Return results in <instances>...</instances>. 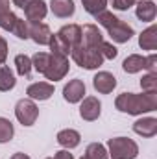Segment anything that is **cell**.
<instances>
[{
  "instance_id": "obj_32",
  "label": "cell",
  "mask_w": 157,
  "mask_h": 159,
  "mask_svg": "<svg viewBox=\"0 0 157 159\" xmlns=\"http://www.w3.org/2000/svg\"><path fill=\"white\" fill-rule=\"evenodd\" d=\"M96 20H98V24H102V26L107 30L109 26H113V24L117 22L118 17H115L111 11H107V9H105V11H102V13H98V15H96Z\"/></svg>"
},
{
  "instance_id": "obj_40",
  "label": "cell",
  "mask_w": 157,
  "mask_h": 159,
  "mask_svg": "<svg viewBox=\"0 0 157 159\" xmlns=\"http://www.w3.org/2000/svg\"><path fill=\"white\" fill-rule=\"evenodd\" d=\"M79 159H87V157H85V156H83V157H79Z\"/></svg>"
},
{
  "instance_id": "obj_36",
  "label": "cell",
  "mask_w": 157,
  "mask_h": 159,
  "mask_svg": "<svg viewBox=\"0 0 157 159\" xmlns=\"http://www.w3.org/2000/svg\"><path fill=\"white\" fill-rule=\"evenodd\" d=\"M54 159H74V156L69 150H59V152H56V157Z\"/></svg>"
},
{
  "instance_id": "obj_29",
  "label": "cell",
  "mask_w": 157,
  "mask_h": 159,
  "mask_svg": "<svg viewBox=\"0 0 157 159\" xmlns=\"http://www.w3.org/2000/svg\"><path fill=\"white\" fill-rule=\"evenodd\" d=\"M141 87L144 93H157V72H148L141 80Z\"/></svg>"
},
{
  "instance_id": "obj_5",
  "label": "cell",
  "mask_w": 157,
  "mask_h": 159,
  "mask_svg": "<svg viewBox=\"0 0 157 159\" xmlns=\"http://www.w3.org/2000/svg\"><path fill=\"white\" fill-rule=\"evenodd\" d=\"M50 63L46 67V70L43 72L46 80H52V81H57V80H63L69 72V57L65 56H57V54H50Z\"/></svg>"
},
{
  "instance_id": "obj_19",
  "label": "cell",
  "mask_w": 157,
  "mask_h": 159,
  "mask_svg": "<svg viewBox=\"0 0 157 159\" xmlns=\"http://www.w3.org/2000/svg\"><path fill=\"white\" fill-rule=\"evenodd\" d=\"M57 35H61L70 44V48H72V46L79 44V41H81V26H78V24H67V26H63L57 32Z\"/></svg>"
},
{
  "instance_id": "obj_30",
  "label": "cell",
  "mask_w": 157,
  "mask_h": 159,
  "mask_svg": "<svg viewBox=\"0 0 157 159\" xmlns=\"http://www.w3.org/2000/svg\"><path fill=\"white\" fill-rule=\"evenodd\" d=\"M17 15L13 13V11H6V13H0V28L2 30H6V32H11L13 30V26H15V22H17Z\"/></svg>"
},
{
  "instance_id": "obj_12",
  "label": "cell",
  "mask_w": 157,
  "mask_h": 159,
  "mask_svg": "<svg viewBox=\"0 0 157 159\" xmlns=\"http://www.w3.org/2000/svg\"><path fill=\"white\" fill-rule=\"evenodd\" d=\"M24 13H26V20L30 22H41L46 13H48V6L44 0H32L26 7H24Z\"/></svg>"
},
{
  "instance_id": "obj_14",
  "label": "cell",
  "mask_w": 157,
  "mask_h": 159,
  "mask_svg": "<svg viewBox=\"0 0 157 159\" xmlns=\"http://www.w3.org/2000/svg\"><path fill=\"white\" fill-rule=\"evenodd\" d=\"M133 131L137 135H142V137H154L157 133V119L146 117V119L135 120L133 122Z\"/></svg>"
},
{
  "instance_id": "obj_3",
  "label": "cell",
  "mask_w": 157,
  "mask_h": 159,
  "mask_svg": "<svg viewBox=\"0 0 157 159\" xmlns=\"http://www.w3.org/2000/svg\"><path fill=\"white\" fill-rule=\"evenodd\" d=\"M107 154L113 159H135L139 154V146L128 137H113L107 141Z\"/></svg>"
},
{
  "instance_id": "obj_1",
  "label": "cell",
  "mask_w": 157,
  "mask_h": 159,
  "mask_svg": "<svg viewBox=\"0 0 157 159\" xmlns=\"http://www.w3.org/2000/svg\"><path fill=\"white\" fill-rule=\"evenodd\" d=\"M115 106L118 111L128 113V115L150 113V111H155L157 107V93H142V94L122 93L117 96Z\"/></svg>"
},
{
  "instance_id": "obj_27",
  "label": "cell",
  "mask_w": 157,
  "mask_h": 159,
  "mask_svg": "<svg viewBox=\"0 0 157 159\" xmlns=\"http://www.w3.org/2000/svg\"><path fill=\"white\" fill-rule=\"evenodd\" d=\"M50 54H46V52H37L34 57H32V67L37 70V72H44L46 70V67H48V63H50Z\"/></svg>"
},
{
  "instance_id": "obj_31",
  "label": "cell",
  "mask_w": 157,
  "mask_h": 159,
  "mask_svg": "<svg viewBox=\"0 0 157 159\" xmlns=\"http://www.w3.org/2000/svg\"><path fill=\"white\" fill-rule=\"evenodd\" d=\"M98 50H100V54H102L104 59H115V57L118 56L117 46L111 44V43H107V41H102V44L98 46Z\"/></svg>"
},
{
  "instance_id": "obj_34",
  "label": "cell",
  "mask_w": 157,
  "mask_h": 159,
  "mask_svg": "<svg viewBox=\"0 0 157 159\" xmlns=\"http://www.w3.org/2000/svg\"><path fill=\"white\" fill-rule=\"evenodd\" d=\"M6 57H7V43H6V39H4L2 35H0V65H4Z\"/></svg>"
},
{
  "instance_id": "obj_23",
  "label": "cell",
  "mask_w": 157,
  "mask_h": 159,
  "mask_svg": "<svg viewBox=\"0 0 157 159\" xmlns=\"http://www.w3.org/2000/svg\"><path fill=\"white\" fill-rule=\"evenodd\" d=\"M85 157L87 159H107L109 154H107V148L100 143H91L85 150Z\"/></svg>"
},
{
  "instance_id": "obj_33",
  "label": "cell",
  "mask_w": 157,
  "mask_h": 159,
  "mask_svg": "<svg viewBox=\"0 0 157 159\" xmlns=\"http://www.w3.org/2000/svg\"><path fill=\"white\" fill-rule=\"evenodd\" d=\"M111 6H113L115 9L126 11V9H129L131 6H135V0H111Z\"/></svg>"
},
{
  "instance_id": "obj_17",
  "label": "cell",
  "mask_w": 157,
  "mask_h": 159,
  "mask_svg": "<svg viewBox=\"0 0 157 159\" xmlns=\"http://www.w3.org/2000/svg\"><path fill=\"white\" fill-rule=\"evenodd\" d=\"M135 13H137V19H141V20H144V22H152L157 15V7L152 0H141V2L137 4Z\"/></svg>"
},
{
  "instance_id": "obj_2",
  "label": "cell",
  "mask_w": 157,
  "mask_h": 159,
  "mask_svg": "<svg viewBox=\"0 0 157 159\" xmlns=\"http://www.w3.org/2000/svg\"><path fill=\"white\" fill-rule=\"evenodd\" d=\"M70 56H72V59H74L76 65H79L81 69H87V70H94V69H98L104 63V57H102L100 50L87 48L81 43L70 48Z\"/></svg>"
},
{
  "instance_id": "obj_21",
  "label": "cell",
  "mask_w": 157,
  "mask_h": 159,
  "mask_svg": "<svg viewBox=\"0 0 157 159\" xmlns=\"http://www.w3.org/2000/svg\"><path fill=\"white\" fill-rule=\"evenodd\" d=\"M48 46H50L52 54H57V56H65V57H69V54H70V44H69L67 41L63 39L61 35H57V34H52Z\"/></svg>"
},
{
  "instance_id": "obj_10",
  "label": "cell",
  "mask_w": 157,
  "mask_h": 159,
  "mask_svg": "<svg viewBox=\"0 0 157 159\" xmlns=\"http://www.w3.org/2000/svg\"><path fill=\"white\" fill-rule=\"evenodd\" d=\"M26 94H28V98L30 100H48L52 94H54V85L52 83H48V81H37V83H32L28 89H26Z\"/></svg>"
},
{
  "instance_id": "obj_8",
  "label": "cell",
  "mask_w": 157,
  "mask_h": 159,
  "mask_svg": "<svg viewBox=\"0 0 157 159\" xmlns=\"http://www.w3.org/2000/svg\"><path fill=\"white\" fill-rule=\"evenodd\" d=\"M83 94H85V83L81 80H70L65 87H63V98L69 102V104H78L83 100Z\"/></svg>"
},
{
  "instance_id": "obj_11",
  "label": "cell",
  "mask_w": 157,
  "mask_h": 159,
  "mask_svg": "<svg viewBox=\"0 0 157 159\" xmlns=\"http://www.w3.org/2000/svg\"><path fill=\"white\" fill-rule=\"evenodd\" d=\"M92 85H94V89H96L98 93L109 94V93H113V89L117 87V78H115L111 72L102 70V72H98V74L92 78Z\"/></svg>"
},
{
  "instance_id": "obj_24",
  "label": "cell",
  "mask_w": 157,
  "mask_h": 159,
  "mask_svg": "<svg viewBox=\"0 0 157 159\" xmlns=\"http://www.w3.org/2000/svg\"><path fill=\"white\" fill-rule=\"evenodd\" d=\"M15 67H17V72H19V76H30V72H32V59L26 56V54H19L17 57H15Z\"/></svg>"
},
{
  "instance_id": "obj_16",
  "label": "cell",
  "mask_w": 157,
  "mask_h": 159,
  "mask_svg": "<svg viewBox=\"0 0 157 159\" xmlns=\"http://www.w3.org/2000/svg\"><path fill=\"white\" fill-rule=\"evenodd\" d=\"M57 143L65 148V150H72V148H76L79 144V141H81V135H79L76 129H61L59 133H57Z\"/></svg>"
},
{
  "instance_id": "obj_39",
  "label": "cell",
  "mask_w": 157,
  "mask_h": 159,
  "mask_svg": "<svg viewBox=\"0 0 157 159\" xmlns=\"http://www.w3.org/2000/svg\"><path fill=\"white\" fill-rule=\"evenodd\" d=\"M9 159H30L28 154H22V152H17V154H13Z\"/></svg>"
},
{
  "instance_id": "obj_37",
  "label": "cell",
  "mask_w": 157,
  "mask_h": 159,
  "mask_svg": "<svg viewBox=\"0 0 157 159\" xmlns=\"http://www.w3.org/2000/svg\"><path fill=\"white\" fill-rule=\"evenodd\" d=\"M6 11H11L9 9V0H0V13H6Z\"/></svg>"
},
{
  "instance_id": "obj_38",
  "label": "cell",
  "mask_w": 157,
  "mask_h": 159,
  "mask_svg": "<svg viewBox=\"0 0 157 159\" xmlns=\"http://www.w3.org/2000/svg\"><path fill=\"white\" fill-rule=\"evenodd\" d=\"M30 2H32V0H13V4H15L17 7H20V9H24Z\"/></svg>"
},
{
  "instance_id": "obj_42",
  "label": "cell",
  "mask_w": 157,
  "mask_h": 159,
  "mask_svg": "<svg viewBox=\"0 0 157 159\" xmlns=\"http://www.w3.org/2000/svg\"><path fill=\"white\" fill-rule=\"evenodd\" d=\"M135 2H137V0H135Z\"/></svg>"
},
{
  "instance_id": "obj_4",
  "label": "cell",
  "mask_w": 157,
  "mask_h": 159,
  "mask_svg": "<svg viewBox=\"0 0 157 159\" xmlns=\"http://www.w3.org/2000/svg\"><path fill=\"white\" fill-rule=\"evenodd\" d=\"M15 117H17V120H19L22 126H34L35 120H37V117H39V107L35 106L34 100L22 98V100H19L17 106H15Z\"/></svg>"
},
{
  "instance_id": "obj_6",
  "label": "cell",
  "mask_w": 157,
  "mask_h": 159,
  "mask_svg": "<svg viewBox=\"0 0 157 159\" xmlns=\"http://www.w3.org/2000/svg\"><path fill=\"white\" fill-rule=\"evenodd\" d=\"M100 113H102V104L98 98H94V96L83 98V102L79 106V117L81 119L87 120V122H92L100 117Z\"/></svg>"
},
{
  "instance_id": "obj_13",
  "label": "cell",
  "mask_w": 157,
  "mask_h": 159,
  "mask_svg": "<svg viewBox=\"0 0 157 159\" xmlns=\"http://www.w3.org/2000/svg\"><path fill=\"white\" fill-rule=\"evenodd\" d=\"M50 9L56 17L69 19L74 15L76 6H74V0H50Z\"/></svg>"
},
{
  "instance_id": "obj_7",
  "label": "cell",
  "mask_w": 157,
  "mask_h": 159,
  "mask_svg": "<svg viewBox=\"0 0 157 159\" xmlns=\"http://www.w3.org/2000/svg\"><path fill=\"white\" fill-rule=\"evenodd\" d=\"M102 41H104V35H102V32L98 30V26H94V24H85L83 28H81V44L83 46H87V48H96L98 50V46L102 44Z\"/></svg>"
},
{
  "instance_id": "obj_25",
  "label": "cell",
  "mask_w": 157,
  "mask_h": 159,
  "mask_svg": "<svg viewBox=\"0 0 157 159\" xmlns=\"http://www.w3.org/2000/svg\"><path fill=\"white\" fill-rule=\"evenodd\" d=\"M13 135H15V128H13L11 120L0 117V144L9 143L13 139Z\"/></svg>"
},
{
  "instance_id": "obj_28",
  "label": "cell",
  "mask_w": 157,
  "mask_h": 159,
  "mask_svg": "<svg viewBox=\"0 0 157 159\" xmlns=\"http://www.w3.org/2000/svg\"><path fill=\"white\" fill-rule=\"evenodd\" d=\"M13 35H17L19 39H28L30 37V20H24V19H17L13 30H11Z\"/></svg>"
},
{
  "instance_id": "obj_9",
  "label": "cell",
  "mask_w": 157,
  "mask_h": 159,
  "mask_svg": "<svg viewBox=\"0 0 157 159\" xmlns=\"http://www.w3.org/2000/svg\"><path fill=\"white\" fill-rule=\"evenodd\" d=\"M107 34H109V37L115 41V43H128V41L133 37L135 32H133V28L128 22H124V20L118 19L113 26L107 28Z\"/></svg>"
},
{
  "instance_id": "obj_26",
  "label": "cell",
  "mask_w": 157,
  "mask_h": 159,
  "mask_svg": "<svg viewBox=\"0 0 157 159\" xmlns=\"http://www.w3.org/2000/svg\"><path fill=\"white\" fill-rule=\"evenodd\" d=\"M81 4H83V9L94 17L98 13L105 11V7H107V0H81Z\"/></svg>"
},
{
  "instance_id": "obj_18",
  "label": "cell",
  "mask_w": 157,
  "mask_h": 159,
  "mask_svg": "<svg viewBox=\"0 0 157 159\" xmlns=\"http://www.w3.org/2000/svg\"><path fill=\"white\" fill-rule=\"evenodd\" d=\"M144 67H146V57H144V56H139V54L128 56V57L124 59V63H122V69H124V72H128V74L141 72Z\"/></svg>"
},
{
  "instance_id": "obj_20",
  "label": "cell",
  "mask_w": 157,
  "mask_h": 159,
  "mask_svg": "<svg viewBox=\"0 0 157 159\" xmlns=\"http://www.w3.org/2000/svg\"><path fill=\"white\" fill-rule=\"evenodd\" d=\"M139 46L142 50H155L157 48V26H148L139 35Z\"/></svg>"
},
{
  "instance_id": "obj_15",
  "label": "cell",
  "mask_w": 157,
  "mask_h": 159,
  "mask_svg": "<svg viewBox=\"0 0 157 159\" xmlns=\"http://www.w3.org/2000/svg\"><path fill=\"white\" fill-rule=\"evenodd\" d=\"M50 37L52 32L44 22H30V39H34L37 44H48Z\"/></svg>"
},
{
  "instance_id": "obj_41",
  "label": "cell",
  "mask_w": 157,
  "mask_h": 159,
  "mask_svg": "<svg viewBox=\"0 0 157 159\" xmlns=\"http://www.w3.org/2000/svg\"><path fill=\"white\" fill-rule=\"evenodd\" d=\"M46 159H52V157H46Z\"/></svg>"
},
{
  "instance_id": "obj_35",
  "label": "cell",
  "mask_w": 157,
  "mask_h": 159,
  "mask_svg": "<svg viewBox=\"0 0 157 159\" xmlns=\"http://www.w3.org/2000/svg\"><path fill=\"white\" fill-rule=\"evenodd\" d=\"M155 63H157V56L155 54H152V56H148L146 57V70H150V72H155Z\"/></svg>"
},
{
  "instance_id": "obj_22",
  "label": "cell",
  "mask_w": 157,
  "mask_h": 159,
  "mask_svg": "<svg viewBox=\"0 0 157 159\" xmlns=\"http://www.w3.org/2000/svg\"><path fill=\"white\" fill-rule=\"evenodd\" d=\"M15 83H17V80L13 76L11 69L6 67V65H2V67H0V91H2V93L11 91V89L15 87Z\"/></svg>"
}]
</instances>
